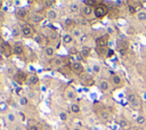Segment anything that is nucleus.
Returning <instances> with one entry per match:
<instances>
[{"instance_id":"1","label":"nucleus","mask_w":146,"mask_h":130,"mask_svg":"<svg viewBox=\"0 0 146 130\" xmlns=\"http://www.w3.org/2000/svg\"><path fill=\"white\" fill-rule=\"evenodd\" d=\"M41 33L47 36V39H48V41H49L50 44H54L55 46L59 41V33H58L57 30H55L52 27H43V30H42Z\"/></svg>"},{"instance_id":"2","label":"nucleus","mask_w":146,"mask_h":130,"mask_svg":"<svg viewBox=\"0 0 146 130\" xmlns=\"http://www.w3.org/2000/svg\"><path fill=\"white\" fill-rule=\"evenodd\" d=\"M108 11H110L108 7H107L105 3L99 2V3L94 8V17H96V18H98V19H102V18H104L106 15H108Z\"/></svg>"},{"instance_id":"3","label":"nucleus","mask_w":146,"mask_h":130,"mask_svg":"<svg viewBox=\"0 0 146 130\" xmlns=\"http://www.w3.org/2000/svg\"><path fill=\"white\" fill-rule=\"evenodd\" d=\"M0 52L5 56V57H10L13 56V44H10L7 40H5L1 35H0Z\"/></svg>"},{"instance_id":"4","label":"nucleus","mask_w":146,"mask_h":130,"mask_svg":"<svg viewBox=\"0 0 146 130\" xmlns=\"http://www.w3.org/2000/svg\"><path fill=\"white\" fill-rule=\"evenodd\" d=\"M21 32H22V36H24V38H26V39L34 38V35H35L34 30H33L32 25H31L29 22L21 24Z\"/></svg>"},{"instance_id":"5","label":"nucleus","mask_w":146,"mask_h":130,"mask_svg":"<svg viewBox=\"0 0 146 130\" xmlns=\"http://www.w3.org/2000/svg\"><path fill=\"white\" fill-rule=\"evenodd\" d=\"M30 14L31 13L25 7H19V8L15 9V17H16V19H18V21H21L23 23H26V21L30 17Z\"/></svg>"},{"instance_id":"6","label":"nucleus","mask_w":146,"mask_h":130,"mask_svg":"<svg viewBox=\"0 0 146 130\" xmlns=\"http://www.w3.org/2000/svg\"><path fill=\"white\" fill-rule=\"evenodd\" d=\"M27 78H29V74H27L25 71H23V70H17L16 73L14 74V76H13V80H14V82H16L17 84L22 86V84H25V83H26Z\"/></svg>"},{"instance_id":"7","label":"nucleus","mask_w":146,"mask_h":130,"mask_svg":"<svg viewBox=\"0 0 146 130\" xmlns=\"http://www.w3.org/2000/svg\"><path fill=\"white\" fill-rule=\"evenodd\" d=\"M70 70L76 75H82L84 74V65L80 60H72L70 64Z\"/></svg>"},{"instance_id":"8","label":"nucleus","mask_w":146,"mask_h":130,"mask_svg":"<svg viewBox=\"0 0 146 130\" xmlns=\"http://www.w3.org/2000/svg\"><path fill=\"white\" fill-rule=\"evenodd\" d=\"M63 96H64L65 100L71 101V103H74V100H75L76 97H78V92H76L75 88H73V87H67V88L65 89Z\"/></svg>"},{"instance_id":"9","label":"nucleus","mask_w":146,"mask_h":130,"mask_svg":"<svg viewBox=\"0 0 146 130\" xmlns=\"http://www.w3.org/2000/svg\"><path fill=\"white\" fill-rule=\"evenodd\" d=\"M42 54H43L44 57H47V58H49V59H52V58H55L56 55H57V48H56V46L49 43L47 47H44V48L42 49Z\"/></svg>"},{"instance_id":"10","label":"nucleus","mask_w":146,"mask_h":130,"mask_svg":"<svg viewBox=\"0 0 146 130\" xmlns=\"http://www.w3.org/2000/svg\"><path fill=\"white\" fill-rule=\"evenodd\" d=\"M44 17H46L48 21H50V22H56V21H58V18H59V13H58V10H57L55 7L48 8V9H46V11H44Z\"/></svg>"},{"instance_id":"11","label":"nucleus","mask_w":146,"mask_h":130,"mask_svg":"<svg viewBox=\"0 0 146 130\" xmlns=\"http://www.w3.org/2000/svg\"><path fill=\"white\" fill-rule=\"evenodd\" d=\"M5 121L7 125H14L17 123V115L13 109H9L6 114H5Z\"/></svg>"},{"instance_id":"12","label":"nucleus","mask_w":146,"mask_h":130,"mask_svg":"<svg viewBox=\"0 0 146 130\" xmlns=\"http://www.w3.org/2000/svg\"><path fill=\"white\" fill-rule=\"evenodd\" d=\"M127 99H128V103L130 104V106L132 108H135V109H139L140 108V100L136 96V94H128Z\"/></svg>"},{"instance_id":"13","label":"nucleus","mask_w":146,"mask_h":130,"mask_svg":"<svg viewBox=\"0 0 146 130\" xmlns=\"http://www.w3.org/2000/svg\"><path fill=\"white\" fill-rule=\"evenodd\" d=\"M34 41L43 49L44 47H47L48 44H49V41H48V39H47V36L46 35H43L42 33H35V35H34Z\"/></svg>"},{"instance_id":"14","label":"nucleus","mask_w":146,"mask_h":130,"mask_svg":"<svg viewBox=\"0 0 146 130\" xmlns=\"http://www.w3.org/2000/svg\"><path fill=\"white\" fill-rule=\"evenodd\" d=\"M46 17L42 15V14H40V13H31L30 14V17H29V21L31 22V23H33V24H41L42 22H43V19H44Z\"/></svg>"},{"instance_id":"15","label":"nucleus","mask_w":146,"mask_h":130,"mask_svg":"<svg viewBox=\"0 0 146 130\" xmlns=\"http://www.w3.org/2000/svg\"><path fill=\"white\" fill-rule=\"evenodd\" d=\"M67 9L71 14H79L81 13V6H80V2L78 1H70L67 3Z\"/></svg>"},{"instance_id":"16","label":"nucleus","mask_w":146,"mask_h":130,"mask_svg":"<svg viewBox=\"0 0 146 130\" xmlns=\"http://www.w3.org/2000/svg\"><path fill=\"white\" fill-rule=\"evenodd\" d=\"M25 51V48H24V44L19 41H15L13 43V54L16 55V56H21L23 55Z\"/></svg>"},{"instance_id":"17","label":"nucleus","mask_w":146,"mask_h":130,"mask_svg":"<svg viewBox=\"0 0 146 130\" xmlns=\"http://www.w3.org/2000/svg\"><path fill=\"white\" fill-rule=\"evenodd\" d=\"M81 14H82V16L86 17V18L94 17V7L83 5V6L81 7Z\"/></svg>"},{"instance_id":"18","label":"nucleus","mask_w":146,"mask_h":130,"mask_svg":"<svg viewBox=\"0 0 146 130\" xmlns=\"http://www.w3.org/2000/svg\"><path fill=\"white\" fill-rule=\"evenodd\" d=\"M70 33L74 38V40H81V38L84 35V33H83V31H82V29L80 26H74V29Z\"/></svg>"},{"instance_id":"19","label":"nucleus","mask_w":146,"mask_h":130,"mask_svg":"<svg viewBox=\"0 0 146 130\" xmlns=\"http://www.w3.org/2000/svg\"><path fill=\"white\" fill-rule=\"evenodd\" d=\"M62 42H63L64 46L70 47V46H72L74 43V38L71 35V33H64L62 35Z\"/></svg>"},{"instance_id":"20","label":"nucleus","mask_w":146,"mask_h":130,"mask_svg":"<svg viewBox=\"0 0 146 130\" xmlns=\"http://www.w3.org/2000/svg\"><path fill=\"white\" fill-rule=\"evenodd\" d=\"M107 43H108V39L105 35L96 39V47L97 48H107Z\"/></svg>"},{"instance_id":"21","label":"nucleus","mask_w":146,"mask_h":130,"mask_svg":"<svg viewBox=\"0 0 146 130\" xmlns=\"http://www.w3.org/2000/svg\"><path fill=\"white\" fill-rule=\"evenodd\" d=\"M98 88H99V90L106 92V91H108V90L111 89V83H110L107 80H105V79L99 80V81H98Z\"/></svg>"},{"instance_id":"22","label":"nucleus","mask_w":146,"mask_h":130,"mask_svg":"<svg viewBox=\"0 0 146 130\" xmlns=\"http://www.w3.org/2000/svg\"><path fill=\"white\" fill-rule=\"evenodd\" d=\"M39 76L36 74H29V78H27V81H26V84L29 86H36L39 83Z\"/></svg>"},{"instance_id":"23","label":"nucleus","mask_w":146,"mask_h":130,"mask_svg":"<svg viewBox=\"0 0 146 130\" xmlns=\"http://www.w3.org/2000/svg\"><path fill=\"white\" fill-rule=\"evenodd\" d=\"M128 49V42L125 40H119L117 41V50L121 54H124Z\"/></svg>"},{"instance_id":"24","label":"nucleus","mask_w":146,"mask_h":130,"mask_svg":"<svg viewBox=\"0 0 146 130\" xmlns=\"http://www.w3.org/2000/svg\"><path fill=\"white\" fill-rule=\"evenodd\" d=\"M17 103L21 107H27L30 105V99L26 96H19L18 99H17Z\"/></svg>"},{"instance_id":"25","label":"nucleus","mask_w":146,"mask_h":130,"mask_svg":"<svg viewBox=\"0 0 146 130\" xmlns=\"http://www.w3.org/2000/svg\"><path fill=\"white\" fill-rule=\"evenodd\" d=\"M111 83L114 86V87H119L122 84V79L119 74H113L111 76Z\"/></svg>"},{"instance_id":"26","label":"nucleus","mask_w":146,"mask_h":130,"mask_svg":"<svg viewBox=\"0 0 146 130\" xmlns=\"http://www.w3.org/2000/svg\"><path fill=\"white\" fill-rule=\"evenodd\" d=\"M68 108H70V112L72 114H79L81 112V106L78 103H71Z\"/></svg>"},{"instance_id":"27","label":"nucleus","mask_w":146,"mask_h":130,"mask_svg":"<svg viewBox=\"0 0 146 130\" xmlns=\"http://www.w3.org/2000/svg\"><path fill=\"white\" fill-rule=\"evenodd\" d=\"M90 52H91V49L89 48V47H82L81 48V50H80V55L83 57V58H87V57H89V55H90Z\"/></svg>"},{"instance_id":"28","label":"nucleus","mask_w":146,"mask_h":130,"mask_svg":"<svg viewBox=\"0 0 146 130\" xmlns=\"http://www.w3.org/2000/svg\"><path fill=\"white\" fill-rule=\"evenodd\" d=\"M11 33H13V36H14V38H17V36H19V35H22V32H21V25H19V26H18V25L13 26V29H11Z\"/></svg>"},{"instance_id":"29","label":"nucleus","mask_w":146,"mask_h":130,"mask_svg":"<svg viewBox=\"0 0 146 130\" xmlns=\"http://www.w3.org/2000/svg\"><path fill=\"white\" fill-rule=\"evenodd\" d=\"M8 111H9V106H8V104H7L6 101H0V113L5 115Z\"/></svg>"},{"instance_id":"30","label":"nucleus","mask_w":146,"mask_h":130,"mask_svg":"<svg viewBox=\"0 0 146 130\" xmlns=\"http://www.w3.org/2000/svg\"><path fill=\"white\" fill-rule=\"evenodd\" d=\"M74 21L73 19H71V18H66L65 21H64V24H63V26H65L66 29H68V27H71V31L74 29Z\"/></svg>"},{"instance_id":"31","label":"nucleus","mask_w":146,"mask_h":130,"mask_svg":"<svg viewBox=\"0 0 146 130\" xmlns=\"http://www.w3.org/2000/svg\"><path fill=\"white\" fill-rule=\"evenodd\" d=\"M58 119L62 121V122H66L68 120V114L65 112V111H60L58 113Z\"/></svg>"},{"instance_id":"32","label":"nucleus","mask_w":146,"mask_h":130,"mask_svg":"<svg viewBox=\"0 0 146 130\" xmlns=\"http://www.w3.org/2000/svg\"><path fill=\"white\" fill-rule=\"evenodd\" d=\"M100 71H102V67H100L99 64H92L91 65V72L92 73L98 74V73H100Z\"/></svg>"},{"instance_id":"33","label":"nucleus","mask_w":146,"mask_h":130,"mask_svg":"<svg viewBox=\"0 0 146 130\" xmlns=\"http://www.w3.org/2000/svg\"><path fill=\"white\" fill-rule=\"evenodd\" d=\"M137 18H138V21H140V22L145 21V19H146V11H145V10L138 11V13H137Z\"/></svg>"},{"instance_id":"34","label":"nucleus","mask_w":146,"mask_h":130,"mask_svg":"<svg viewBox=\"0 0 146 130\" xmlns=\"http://www.w3.org/2000/svg\"><path fill=\"white\" fill-rule=\"evenodd\" d=\"M145 121H146V116L145 115H138L136 117V123L137 124H144Z\"/></svg>"},{"instance_id":"35","label":"nucleus","mask_w":146,"mask_h":130,"mask_svg":"<svg viewBox=\"0 0 146 130\" xmlns=\"http://www.w3.org/2000/svg\"><path fill=\"white\" fill-rule=\"evenodd\" d=\"M27 130H41V127L38 123H31V124H29Z\"/></svg>"},{"instance_id":"36","label":"nucleus","mask_w":146,"mask_h":130,"mask_svg":"<svg viewBox=\"0 0 146 130\" xmlns=\"http://www.w3.org/2000/svg\"><path fill=\"white\" fill-rule=\"evenodd\" d=\"M60 64H62V59H60V58L55 57V58L51 59V65H52V66H59Z\"/></svg>"},{"instance_id":"37","label":"nucleus","mask_w":146,"mask_h":130,"mask_svg":"<svg viewBox=\"0 0 146 130\" xmlns=\"http://www.w3.org/2000/svg\"><path fill=\"white\" fill-rule=\"evenodd\" d=\"M13 5L16 7V8H19V7H22L21 5H22V1H19V0H15V1H13Z\"/></svg>"},{"instance_id":"38","label":"nucleus","mask_w":146,"mask_h":130,"mask_svg":"<svg viewBox=\"0 0 146 130\" xmlns=\"http://www.w3.org/2000/svg\"><path fill=\"white\" fill-rule=\"evenodd\" d=\"M120 125L122 127V129H124V127L128 125V121H127V120H121V121H120Z\"/></svg>"},{"instance_id":"39","label":"nucleus","mask_w":146,"mask_h":130,"mask_svg":"<svg viewBox=\"0 0 146 130\" xmlns=\"http://www.w3.org/2000/svg\"><path fill=\"white\" fill-rule=\"evenodd\" d=\"M128 9H129V13H130V14H136V8H135V7L128 6Z\"/></svg>"},{"instance_id":"40","label":"nucleus","mask_w":146,"mask_h":130,"mask_svg":"<svg viewBox=\"0 0 146 130\" xmlns=\"http://www.w3.org/2000/svg\"><path fill=\"white\" fill-rule=\"evenodd\" d=\"M113 3H114V5H116V7H120V5H124V2H123V1H114Z\"/></svg>"},{"instance_id":"41","label":"nucleus","mask_w":146,"mask_h":130,"mask_svg":"<svg viewBox=\"0 0 146 130\" xmlns=\"http://www.w3.org/2000/svg\"><path fill=\"white\" fill-rule=\"evenodd\" d=\"M70 130H82V128L79 127V125H74V127H72Z\"/></svg>"},{"instance_id":"42","label":"nucleus","mask_w":146,"mask_h":130,"mask_svg":"<svg viewBox=\"0 0 146 130\" xmlns=\"http://www.w3.org/2000/svg\"><path fill=\"white\" fill-rule=\"evenodd\" d=\"M107 32L111 34V33H114V30H113L112 27H107Z\"/></svg>"},{"instance_id":"43","label":"nucleus","mask_w":146,"mask_h":130,"mask_svg":"<svg viewBox=\"0 0 146 130\" xmlns=\"http://www.w3.org/2000/svg\"><path fill=\"white\" fill-rule=\"evenodd\" d=\"M130 130H140V128H138V127H132Z\"/></svg>"},{"instance_id":"44","label":"nucleus","mask_w":146,"mask_h":130,"mask_svg":"<svg viewBox=\"0 0 146 130\" xmlns=\"http://www.w3.org/2000/svg\"><path fill=\"white\" fill-rule=\"evenodd\" d=\"M144 99H145V100H146V92H145V94H144Z\"/></svg>"},{"instance_id":"45","label":"nucleus","mask_w":146,"mask_h":130,"mask_svg":"<svg viewBox=\"0 0 146 130\" xmlns=\"http://www.w3.org/2000/svg\"><path fill=\"white\" fill-rule=\"evenodd\" d=\"M1 5H2V2H1V1H0V9H1Z\"/></svg>"},{"instance_id":"46","label":"nucleus","mask_w":146,"mask_h":130,"mask_svg":"<svg viewBox=\"0 0 146 130\" xmlns=\"http://www.w3.org/2000/svg\"><path fill=\"white\" fill-rule=\"evenodd\" d=\"M144 108H145V112H146V105H145V107H144Z\"/></svg>"},{"instance_id":"47","label":"nucleus","mask_w":146,"mask_h":130,"mask_svg":"<svg viewBox=\"0 0 146 130\" xmlns=\"http://www.w3.org/2000/svg\"><path fill=\"white\" fill-rule=\"evenodd\" d=\"M121 130H127V129H121Z\"/></svg>"}]
</instances>
